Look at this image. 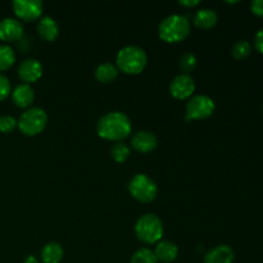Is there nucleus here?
Masks as SVG:
<instances>
[{"label":"nucleus","instance_id":"nucleus-1","mask_svg":"<svg viewBox=\"0 0 263 263\" xmlns=\"http://www.w3.org/2000/svg\"><path fill=\"white\" fill-rule=\"evenodd\" d=\"M131 130H133L131 120L126 113L122 112L105 113L103 117H100L97 125L98 135L102 139L115 143L127 138L131 134Z\"/></svg>","mask_w":263,"mask_h":263},{"label":"nucleus","instance_id":"nucleus-2","mask_svg":"<svg viewBox=\"0 0 263 263\" xmlns=\"http://www.w3.org/2000/svg\"><path fill=\"white\" fill-rule=\"evenodd\" d=\"M117 68L127 74H138L144 71L148 57L144 49L136 45H128L121 49L116 57Z\"/></svg>","mask_w":263,"mask_h":263},{"label":"nucleus","instance_id":"nucleus-3","mask_svg":"<svg viewBox=\"0 0 263 263\" xmlns=\"http://www.w3.org/2000/svg\"><path fill=\"white\" fill-rule=\"evenodd\" d=\"M190 33V22L185 15L171 14L158 27V35L166 43H179Z\"/></svg>","mask_w":263,"mask_h":263},{"label":"nucleus","instance_id":"nucleus-4","mask_svg":"<svg viewBox=\"0 0 263 263\" xmlns=\"http://www.w3.org/2000/svg\"><path fill=\"white\" fill-rule=\"evenodd\" d=\"M135 234L144 244H157L163 236V223L157 215L146 213L138 218L135 223Z\"/></svg>","mask_w":263,"mask_h":263},{"label":"nucleus","instance_id":"nucleus-5","mask_svg":"<svg viewBox=\"0 0 263 263\" xmlns=\"http://www.w3.org/2000/svg\"><path fill=\"white\" fill-rule=\"evenodd\" d=\"M17 123L21 133L27 136H35L37 134H40L46 127L48 115H46V112L43 108H28L27 110H25L21 115Z\"/></svg>","mask_w":263,"mask_h":263},{"label":"nucleus","instance_id":"nucleus-6","mask_svg":"<svg viewBox=\"0 0 263 263\" xmlns=\"http://www.w3.org/2000/svg\"><path fill=\"white\" fill-rule=\"evenodd\" d=\"M128 192L141 203H151L158 195V186L148 175L138 174L131 179L128 184Z\"/></svg>","mask_w":263,"mask_h":263},{"label":"nucleus","instance_id":"nucleus-7","mask_svg":"<svg viewBox=\"0 0 263 263\" xmlns=\"http://www.w3.org/2000/svg\"><path fill=\"white\" fill-rule=\"evenodd\" d=\"M215 112V102L207 95H194L186 103V121L205 120Z\"/></svg>","mask_w":263,"mask_h":263},{"label":"nucleus","instance_id":"nucleus-8","mask_svg":"<svg viewBox=\"0 0 263 263\" xmlns=\"http://www.w3.org/2000/svg\"><path fill=\"white\" fill-rule=\"evenodd\" d=\"M12 7L20 20L30 22L40 17L44 5L40 0H14L12 3Z\"/></svg>","mask_w":263,"mask_h":263},{"label":"nucleus","instance_id":"nucleus-9","mask_svg":"<svg viewBox=\"0 0 263 263\" xmlns=\"http://www.w3.org/2000/svg\"><path fill=\"white\" fill-rule=\"evenodd\" d=\"M195 90V82L190 74H177L170 84V92L174 98L179 100L187 99L193 97Z\"/></svg>","mask_w":263,"mask_h":263},{"label":"nucleus","instance_id":"nucleus-10","mask_svg":"<svg viewBox=\"0 0 263 263\" xmlns=\"http://www.w3.org/2000/svg\"><path fill=\"white\" fill-rule=\"evenodd\" d=\"M18 76L25 84L28 85L30 82L37 81L43 76V64L37 59H25L18 67Z\"/></svg>","mask_w":263,"mask_h":263},{"label":"nucleus","instance_id":"nucleus-11","mask_svg":"<svg viewBox=\"0 0 263 263\" xmlns=\"http://www.w3.org/2000/svg\"><path fill=\"white\" fill-rule=\"evenodd\" d=\"M23 36V26L15 18H4L0 21V40L13 43L20 41Z\"/></svg>","mask_w":263,"mask_h":263},{"label":"nucleus","instance_id":"nucleus-12","mask_svg":"<svg viewBox=\"0 0 263 263\" xmlns=\"http://www.w3.org/2000/svg\"><path fill=\"white\" fill-rule=\"evenodd\" d=\"M131 145L139 153H151L158 145V139L151 131H138L131 139Z\"/></svg>","mask_w":263,"mask_h":263},{"label":"nucleus","instance_id":"nucleus-13","mask_svg":"<svg viewBox=\"0 0 263 263\" xmlns=\"http://www.w3.org/2000/svg\"><path fill=\"white\" fill-rule=\"evenodd\" d=\"M234 259H235V253L233 248L226 244L215 247L204 256V263H233Z\"/></svg>","mask_w":263,"mask_h":263},{"label":"nucleus","instance_id":"nucleus-14","mask_svg":"<svg viewBox=\"0 0 263 263\" xmlns=\"http://www.w3.org/2000/svg\"><path fill=\"white\" fill-rule=\"evenodd\" d=\"M12 100L18 108H28L35 100V92L28 84H20L12 91Z\"/></svg>","mask_w":263,"mask_h":263},{"label":"nucleus","instance_id":"nucleus-15","mask_svg":"<svg viewBox=\"0 0 263 263\" xmlns=\"http://www.w3.org/2000/svg\"><path fill=\"white\" fill-rule=\"evenodd\" d=\"M37 32L39 36L43 39L44 41H54L59 35V26L57 21L53 17H45L41 18L37 23Z\"/></svg>","mask_w":263,"mask_h":263},{"label":"nucleus","instance_id":"nucleus-16","mask_svg":"<svg viewBox=\"0 0 263 263\" xmlns=\"http://www.w3.org/2000/svg\"><path fill=\"white\" fill-rule=\"evenodd\" d=\"M154 254L157 257V261H161L163 263H171L179 256V248L175 243L168 240L158 241L154 249Z\"/></svg>","mask_w":263,"mask_h":263},{"label":"nucleus","instance_id":"nucleus-17","mask_svg":"<svg viewBox=\"0 0 263 263\" xmlns=\"http://www.w3.org/2000/svg\"><path fill=\"white\" fill-rule=\"evenodd\" d=\"M218 21L217 13L210 8H203L199 9L194 14L193 22H194L195 27L200 28V30H210L213 26H216Z\"/></svg>","mask_w":263,"mask_h":263},{"label":"nucleus","instance_id":"nucleus-18","mask_svg":"<svg viewBox=\"0 0 263 263\" xmlns=\"http://www.w3.org/2000/svg\"><path fill=\"white\" fill-rule=\"evenodd\" d=\"M63 248L59 243L50 241L41 249V262L43 263H59L63 258Z\"/></svg>","mask_w":263,"mask_h":263},{"label":"nucleus","instance_id":"nucleus-19","mask_svg":"<svg viewBox=\"0 0 263 263\" xmlns=\"http://www.w3.org/2000/svg\"><path fill=\"white\" fill-rule=\"evenodd\" d=\"M118 76V68L112 63L99 64L95 69V79L102 84H109V82L115 81Z\"/></svg>","mask_w":263,"mask_h":263},{"label":"nucleus","instance_id":"nucleus-20","mask_svg":"<svg viewBox=\"0 0 263 263\" xmlns=\"http://www.w3.org/2000/svg\"><path fill=\"white\" fill-rule=\"evenodd\" d=\"M15 62V53L7 44H0V71L10 68Z\"/></svg>","mask_w":263,"mask_h":263},{"label":"nucleus","instance_id":"nucleus-21","mask_svg":"<svg viewBox=\"0 0 263 263\" xmlns=\"http://www.w3.org/2000/svg\"><path fill=\"white\" fill-rule=\"evenodd\" d=\"M110 156L118 163H123V162L127 161V158L130 157V146L127 144H125L123 141H117L112 145L110 148Z\"/></svg>","mask_w":263,"mask_h":263},{"label":"nucleus","instance_id":"nucleus-22","mask_svg":"<svg viewBox=\"0 0 263 263\" xmlns=\"http://www.w3.org/2000/svg\"><path fill=\"white\" fill-rule=\"evenodd\" d=\"M157 257L154 252L149 248H140L133 254L131 263H157Z\"/></svg>","mask_w":263,"mask_h":263},{"label":"nucleus","instance_id":"nucleus-23","mask_svg":"<svg viewBox=\"0 0 263 263\" xmlns=\"http://www.w3.org/2000/svg\"><path fill=\"white\" fill-rule=\"evenodd\" d=\"M198 62H197V57L194 55L193 53H185L182 54L181 58H180V69L182 71V73L189 74L190 72H193L197 67Z\"/></svg>","mask_w":263,"mask_h":263},{"label":"nucleus","instance_id":"nucleus-24","mask_svg":"<svg viewBox=\"0 0 263 263\" xmlns=\"http://www.w3.org/2000/svg\"><path fill=\"white\" fill-rule=\"evenodd\" d=\"M252 51V46L248 41L241 40L238 41L236 44H234L233 46V55L234 58L236 59H244L251 54Z\"/></svg>","mask_w":263,"mask_h":263},{"label":"nucleus","instance_id":"nucleus-25","mask_svg":"<svg viewBox=\"0 0 263 263\" xmlns=\"http://www.w3.org/2000/svg\"><path fill=\"white\" fill-rule=\"evenodd\" d=\"M17 126V120L12 117V116H2L0 117V133H12Z\"/></svg>","mask_w":263,"mask_h":263},{"label":"nucleus","instance_id":"nucleus-26","mask_svg":"<svg viewBox=\"0 0 263 263\" xmlns=\"http://www.w3.org/2000/svg\"><path fill=\"white\" fill-rule=\"evenodd\" d=\"M10 94V82L5 74L0 73V100L7 99Z\"/></svg>","mask_w":263,"mask_h":263},{"label":"nucleus","instance_id":"nucleus-27","mask_svg":"<svg viewBox=\"0 0 263 263\" xmlns=\"http://www.w3.org/2000/svg\"><path fill=\"white\" fill-rule=\"evenodd\" d=\"M251 9L256 15L263 17V0H253L251 3Z\"/></svg>","mask_w":263,"mask_h":263},{"label":"nucleus","instance_id":"nucleus-28","mask_svg":"<svg viewBox=\"0 0 263 263\" xmlns=\"http://www.w3.org/2000/svg\"><path fill=\"white\" fill-rule=\"evenodd\" d=\"M254 46H256L257 50L259 53L263 54V28L256 33V37H254Z\"/></svg>","mask_w":263,"mask_h":263},{"label":"nucleus","instance_id":"nucleus-29","mask_svg":"<svg viewBox=\"0 0 263 263\" xmlns=\"http://www.w3.org/2000/svg\"><path fill=\"white\" fill-rule=\"evenodd\" d=\"M199 0H179V4L186 8H193L199 4Z\"/></svg>","mask_w":263,"mask_h":263},{"label":"nucleus","instance_id":"nucleus-30","mask_svg":"<svg viewBox=\"0 0 263 263\" xmlns=\"http://www.w3.org/2000/svg\"><path fill=\"white\" fill-rule=\"evenodd\" d=\"M23 263H39V259L36 258L35 256H32V254H31V256L26 257L25 261H23Z\"/></svg>","mask_w":263,"mask_h":263}]
</instances>
